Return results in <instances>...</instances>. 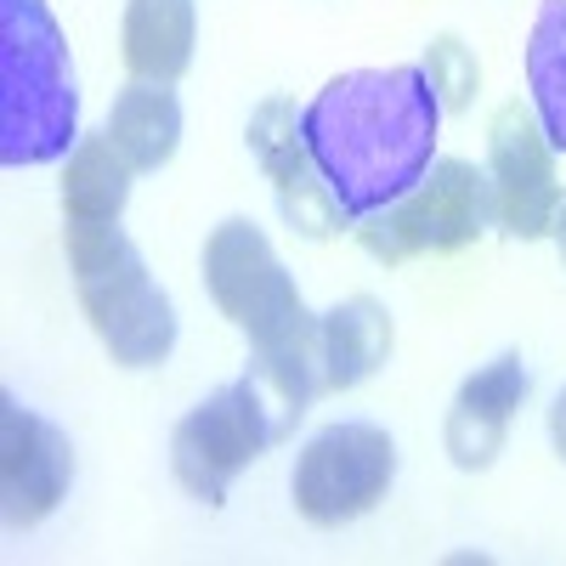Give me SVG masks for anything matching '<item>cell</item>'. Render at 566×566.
<instances>
[{
    "label": "cell",
    "instance_id": "19",
    "mask_svg": "<svg viewBox=\"0 0 566 566\" xmlns=\"http://www.w3.org/2000/svg\"><path fill=\"white\" fill-rule=\"evenodd\" d=\"M555 244H560V261H566V205H560V216H555Z\"/></svg>",
    "mask_w": 566,
    "mask_h": 566
},
{
    "label": "cell",
    "instance_id": "15",
    "mask_svg": "<svg viewBox=\"0 0 566 566\" xmlns=\"http://www.w3.org/2000/svg\"><path fill=\"white\" fill-rule=\"evenodd\" d=\"M130 159L103 136H80L63 165V221H119L130 199Z\"/></svg>",
    "mask_w": 566,
    "mask_h": 566
},
{
    "label": "cell",
    "instance_id": "7",
    "mask_svg": "<svg viewBox=\"0 0 566 566\" xmlns=\"http://www.w3.org/2000/svg\"><path fill=\"white\" fill-rule=\"evenodd\" d=\"M397 482V442L368 419L323 424L295 453L290 499L312 527H346L368 515Z\"/></svg>",
    "mask_w": 566,
    "mask_h": 566
},
{
    "label": "cell",
    "instance_id": "8",
    "mask_svg": "<svg viewBox=\"0 0 566 566\" xmlns=\"http://www.w3.org/2000/svg\"><path fill=\"white\" fill-rule=\"evenodd\" d=\"M488 187H493V221L510 239H544L560 216V176L555 148L533 114V103H504L488 125Z\"/></svg>",
    "mask_w": 566,
    "mask_h": 566
},
{
    "label": "cell",
    "instance_id": "13",
    "mask_svg": "<svg viewBox=\"0 0 566 566\" xmlns=\"http://www.w3.org/2000/svg\"><path fill=\"white\" fill-rule=\"evenodd\" d=\"M391 357V312L374 295H352L323 312V391H352Z\"/></svg>",
    "mask_w": 566,
    "mask_h": 566
},
{
    "label": "cell",
    "instance_id": "6",
    "mask_svg": "<svg viewBox=\"0 0 566 566\" xmlns=\"http://www.w3.org/2000/svg\"><path fill=\"white\" fill-rule=\"evenodd\" d=\"M488 221H493L488 170L464 165V159H437L397 205L357 221V239L374 261L402 266L413 255H453L464 244H476Z\"/></svg>",
    "mask_w": 566,
    "mask_h": 566
},
{
    "label": "cell",
    "instance_id": "3",
    "mask_svg": "<svg viewBox=\"0 0 566 566\" xmlns=\"http://www.w3.org/2000/svg\"><path fill=\"white\" fill-rule=\"evenodd\" d=\"M80 142V91L69 40L45 0H0V159L12 170L69 159Z\"/></svg>",
    "mask_w": 566,
    "mask_h": 566
},
{
    "label": "cell",
    "instance_id": "10",
    "mask_svg": "<svg viewBox=\"0 0 566 566\" xmlns=\"http://www.w3.org/2000/svg\"><path fill=\"white\" fill-rule=\"evenodd\" d=\"M250 148L261 159V170L272 176V193H277V210L290 221L301 239H335L346 227V210L335 205L328 181L317 170V159L306 154V136H301V108L290 97H266L255 114H250Z\"/></svg>",
    "mask_w": 566,
    "mask_h": 566
},
{
    "label": "cell",
    "instance_id": "2",
    "mask_svg": "<svg viewBox=\"0 0 566 566\" xmlns=\"http://www.w3.org/2000/svg\"><path fill=\"white\" fill-rule=\"evenodd\" d=\"M205 290L250 335V368L295 419L323 397V317L306 312L272 239L232 216L205 239Z\"/></svg>",
    "mask_w": 566,
    "mask_h": 566
},
{
    "label": "cell",
    "instance_id": "5",
    "mask_svg": "<svg viewBox=\"0 0 566 566\" xmlns=\"http://www.w3.org/2000/svg\"><path fill=\"white\" fill-rule=\"evenodd\" d=\"M295 431V413L283 408L266 380L250 368L244 380H232L221 386L216 397H205L193 413H187L176 424V437H170V470H176V482L205 499V504H221L232 493V482L244 476V470Z\"/></svg>",
    "mask_w": 566,
    "mask_h": 566
},
{
    "label": "cell",
    "instance_id": "11",
    "mask_svg": "<svg viewBox=\"0 0 566 566\" xmlns=\"http://www.w3.org/2000/svg\"><path fill=\"white\" fill-rule=\"evenodd\" d=\"M527 391H533V374H527L522 352H499L493 363H482L459 386V397L448 408V424H442L448 459L459 470H488L504 453L510 419H515V408L527 402Z\"/></svg>",
    "mask_w": 566,
    "mask_h": 566
},
{
    "label": "cell",
    "instance_id": "4",
    "mask_svg": "<svg viewBox=\"0 0 566 566\" xmlns=\"http://www.w3.org/2000/svg\"><path fill=\"white\" fill-rule=\"evenodd\" d=\"M69 266L97 340L125 368H159L176 352V306L154 283L119 221H69Z\"/></svg>",
    "mask_w": 566,
    "mask_h": 566
},
{
    "label": "cell",
    "instance_id": "9",
    "mask_svg": "<svg viewBox=\"0 0 566 566\" xmlns=\"http://www.w3.org/2000/svg\"><path fill=\"white\" fill-rule=\"evenodd\" d=\"M74 488V448L52 419L23 408L12 391L0 397V515L12 533H29Z\"/></svg>",
    "mask_w": 566,
    "mask_h": 566
},
{
    "label": "cell",
    "instance_id": "16",
    "mask_svg": "<svg viewBox=\"0 0 566 566\" xmlns=\"http://www.w3.org/2000/svg\"><path fill=\"white\" fill-rule=\"evenodd\" d=\"M527 97L549 136V148L566 154V0H544L527 34Z\"/></svg>",
    "mask_w": 566,
    "mask_h": 566
},
{
    "label": "cell",
    "instance_id": "1",
    "mask_svg": "<svg viewBox=\"0 0 566 566\" xmlns=\"http://www.w3.org/2000/svg\"><path fill=\"white\" fill-rule=\"evenodd\" d=\"M442 97L419 63L335 74L301 108L306 154L317 159L346 221L397 205L437 165Z\"/></svg>",
    "mask_w": 566,
    "mask_h": 566
},
{
    "label": "cell",
    "instance_id": "14",
    "mask_svg": "<svg viewBox=\"0 0 566 566\" xmlns=\"http://www.w3.org/2000/svg\"><path fill=\"white\" fill-rule=\"evenodd\" d=\"M108 142L130 159L136 176L170 165L176 142H181V103H176V91L170 85H154V80H130L119 97H114Z\"/></svg>",
    "mask_w": 566,
    "mask_h": 566
},
{
    "label": "cell",
    "instance_id": "17",
    "mask_svg": "<svg viewBox=\"0 0 566 566\" xmlns=\"http://www.w3.org/2000/svg\"><path fill=\"white\" fill-rule=\"evenodd\" d=\"M419 69L431 74L437 97H442V114H448V108H470V97H476V85H482L476 52H470V45H464L459 34H437Z\"/></svg>",
    "mask_w": 566,
    "mask_h": 566
},
{
    "label": "cell",
    "instance_id": "12",
    "mask_svg": "<svg viewBox=\"0 0 566 566\" xmlns=\"http://www.w3.org/2000/svg\"><path fill=\"white\" fill-rule=\"evenodd\" d=\"M193 40H199V18H193V0H130L125 7V69L136 80H154V85H176L193 63Z\"/></svg>",
    "mask_w": 566,
    "mask_h": 566
},
{
    "label": "cell",
    "instance_id": "18",
    "mask_svg": "<svg viewBox=\"0 0 566 566\" xmlns=\"http://www.w3.org/2000/svg\"><path fill=\"white\" fill-rule=\"evenodd\" d=\"M549 442H555V453L566 464V386L555 391V408H549Z\"/></svg>",
    "mask_w": 566,
    "mask_h": 566
}]
</instances>
